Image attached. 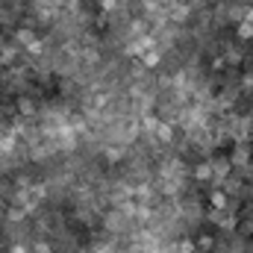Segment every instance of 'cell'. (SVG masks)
Here are the masks:
<instances>
[{
	"instance_id": "obj_4",
	"label": "cell",
	"mask_w": 253,
	"mask_h": 253,
	"mask_svg": "<svg viewBox=\"0 0 253 253\" xmlns=\"http://www.w3.org/2000/svg\"><path fill=\"white\" fill-rule=\"evenodd\" d=\"M94 253H112V248H109V245H97V248H94Z\"/></svg>"
},
{
	"instance_id": "obj_3",
	"label": "cell",
	"mask_w": 253,
	"mask_h": 253,
	"mask_svg": "<svg viewBox=\"0 0 253 253\" xmlns=\"http://www.w3.org/2000/svg\"><path fill=\"white\" fill-rule=\"evenodd\" d=\"M239 36H242V39H253V24L251 21H242V24H239Z\"/></svg>"
},
{
	"instance_id": "obj_2",
	"label": "cell",
	"mask_w": 253,
	"mask_h": 253,
	"mask_svg": "<svg viewBox=\"0 0 253 253\" xmlns=\"http://www.w3.org/2000/svg\"><path fill=\"white\" fill-rule=\"evenodd\" d=\"M194 177H197V180H212V162L194 165Z\"/></svg>"
},
{
	"instance_id": "obj_1",
	"label": "cell",
	"mask_w": 253,
	"mask_h": 253,
	"mask_svg": "<svg viewBox=\"0 0 253 253\" xmlns=\"http://www.w3.org/2000/svg\"><path fill=\"white\" fill-rule=\"evenodd\" d=\"M209 203H212V209H230V191L215 189L209 194Z\"/></svg>"
}]
</instances>
